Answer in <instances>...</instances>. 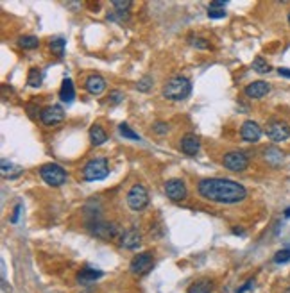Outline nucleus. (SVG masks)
Returning <instances> with one entry per match:
<instances>
[{"instance_id":"obj_18","label":"nucleus","mask_w":290,"mask_h":293,"mask_svg":"<svg viewBox=\"0 0 290 293\" xmlns=\"http://www.w3.org/2000/svg\"><path fill=\"white\" fill-rule=\"evenodd\" d=\"M59 98H61L63 102H74V98H76V89H74V82L70 79H65L61 84V89H59Z\"/></svg>"},{"instance_id":"obj_32","label":"nucleus","mask_w":290,"mask_h":293,"mask_svg":"<svg viewBox=\"0 0 290 293\" xmlns=\"http://www.w3.org/2000/svg\"><path fill=\"white\" fill-rule=\"evenodd\" d=\"M169 124H165V122H156V124L152 125V131L156 134H167L169 133Z\"/></svg>"},{"instance_id":"obj_31","label":"nucleus","mask_w":290,"mask_h":293,"mask_svg":"<svg viewBox=\"0 0 290 293\" xmlns=\"http://www.w3.org/2000/svg\"><path fill=\"white\" fill-rule=\"evenodd\" d=\"M208 16L213 18V20H219V18H226V11L220 7H208Z\"/></svg>"},{"instance_id":"obj_5","label":"nucleus","mask_w":290,"mask_h":293,"mask_svg":"<svg viewBox=\"0 0 290 293\" xmlns=\"http://www.w3.org/2000/svg\"><path fill=\"white\" fill-rule=\"evenodd\" d=\"M127 206L133 211H142L149 204V191L143 184H133L127 191Z\"/></svg>"},{"instance_id":"obj_41","label":"nucleus","mask_w":290,"mask_h":293,"mask_svg":"<svg viewBox=\"0 0 290 293\" xmlns=\"http://www.w3.org/2000/svg\"><path fill=\"white\" fill-rule=\"evenodd\" d=\"M285 293H290V288H287V290H285Z\"/></svg>"},{"instance_id":"obj_15","label":"nucleus","mask_w":290,"mask_h":293,"mask_svg":"<svg viewBox=\"0 0 290 293\" xmlns=\"http://www.w3.org/2000/svg\"><path fill=\"white\" fill-rule=\"evenodd\" d=\"M85 88L90 95H100L104 89H106V80H104V77L94 73V75H90L88 79H86Z\"/></svg>"},{"instance_id":"obj_7","label":"nucleus","mask_w":290,"mask_h":293,"mask_svg":"<svg viewBox=\"0 0 290 293\" xmlns=\"http://www.w3.org/2000/svg\"><path fill=\"white\" fill-rule=\"evenodd\" d=\"M222 164L228 170H231V172H244L249 166V157H247L246 152L233 150L228 152V154H224Z\"/></svg>"},{"instance_id":"obj_23","label":"nucleus","mask_w":290,"mask_h":293,"mask_svg":"<svg viewBox=\"0 0 290 293\" xmlns=\"http://www.w3.org/2000/svg\"><path fill=\"white\" fill-rule=\"evenodd\" d=\"M41 80H43V73L38 68H31L29 73H27V84L31 86V88H40Z\"/></svg>"},{"instance_id":"obj_8","label":"nucleus","mask_w":290,"mask_h":293,"mask_svg":"<svg viewBox=\"0 0 290 293\" xmlns=\"http://www.w3.org/2000/svg\"><path fill=\"white\" fill-rule=\"evenodd\" d=\"M154 265V259H152V254L151 252H142V254H136L133 259H131V272H133L134 276H145L149 270L152 268Z\"/></svg>"},{"instance_id":"obj_29","label":"nucleus","mask_w":290,"mask_h":293,"mask_svg":"<svg viewBox=\"0 0 290 293\" xmlns=\"http://www.w3.org/2000/svg\"><path fill=\"white\" fill-rule=\"evenodd\" d=\"M122 100H124V93H122L120 89H113V91H109V104L116 106V104H120Z\"/></svg>"},{"instance_id":"obj_40","label":"nucleus","mask_w":290,"mask_h":293,"mask_svg":"<svg viewBox=\"0 0 290 293\" xmlns=\"http://www.w3.org/2000/svg\"><path fill=\"white\" fill-rule=\"evenodd\" d=\"M287 20H289V25H290V13H289V16H287Z\"/></svg>"},{"instance_id":"obj_37","label":"nucleus","mask_w":290,"mask_h":293,"mask_svg":"<svg viewBox=\"0 0 290 293\" xmlns=\"http://www.w3.org/2000/svg\"><path fill=\"white\" fill-rule=\"evenodd\" d=\"M278 73L282 77H289L290 79V68H278Z\"/></svg>"},{"instance_id":"obj_33","label":"nucleus","mask_w":290,"mask_h":293,"mask_svg":"<svg viewBox=\"0 0 290 293\" xmlns=\"http://www.w3.org/2000/svg\"><path fill=\"white\" fill-rule=\"evenodd\" d=\"M190 43L193 45V47H197V49H208L210 45H208V41H204L202 38H192V41Z\"/></svg>"},{"instance_id":"obj_25","label":"nucleus","mask_w":290,"mask_h":293,"mask_svg":"<svg viewBox=\"0 0 290 293\" xmlns=\"http://www.w3.org/2000/svg\"><path fill=\"white\" fill-rule=\"evenodd\" d=\"M253 70L256 72V73H269V72L273 70V68H271V65H269L267 61H265L264 58H256L255 61H253Z\"/></svg>"},{"instance_id":"obj_3","label":"nucleus","mask_w":290,"mask_h":293,"mask_svg":"<svg viewBox=\"0 0 290 293\" xmlns=\"http://www.w3.org/2000/svg\"><path fill=\"white\" fill-rule=\"evenodd\" d=\"M109 175V163L106 157H95V159L88 161L83 168V179L86 182L102 181Z\"/></svg>"},{"instance_id":"obj_27","label":"nucleus","mask_w":290,"mask_h":293,"mask_svg":"<svg viewBox=\"0 0 290 293\" xmlns=\"http://www.w3.org/2000/svg\"><path fill=\"white\" fill-rule=\"evenodd\" d=\"M290 261V249H282L274 254V263L276 265H283V263Z\"/></svg>"},{"instance_id":"obj_17","label":"nucleus","mask_w":290,"mask_h":293,"mask_svg":"<svg viewBox=\"0 0 290 293\" xmlns=\"http://www.w3.org/2000/svg\"><path fill=\"white\" fill-rule=\"evenodd\" d=\"M104 274L100 270H95V268H83V270L77 274V283L79 285H92V283H95V281L98 279V277H102Z\"/></svg>"},{"instance_id":"obj_1","label":"nucleus","mask_w":290,"mask_h":293,"mask_svg":"<svg viewBox=\"0 0 290 293\" xmlns=\"http://www.w3.org/2000/svg\"><path fill=\"white\" fill-rule=\"evenodd\" d=\"M197 190L202 199L215 202V204H238L247 197L246 188L242 186L240 182L231 181V179H202Z\"/></svg>"},{"instance_id":"obj_21","label":"nucleus","mask_w":290,"mask_h":293,"mask_svg":"<svg viewBox=\"0 0 290 293\" xmlns=\"http://www.w3.org/2000/svg\"><path fill=\"white\" fill-rule=\"evenodd\" d=\"M213 292V281L210 279H201L193 283L190 288H188L187 293H211Z\"/></svg>"},{"instance_id":"obj_4","label":"nucleus","mask_w":290,"mask_h":293,"mask_svg":"<svg viewBox=\"0 0 290 293\" xmlns=\"http://www.w3.org/2000/svg\"><path fill=\"white\" fill-rule=\"evenodd\" d=\"M40 175H41V179L52 188H59L67 182V172H65V168L59 166L58 163L43 164L40 168Z\"/></svg>"},{"instance_id":"obj_38","label":"nucleus","mask_w":290,"mask_h":293,"mask_svg":"<svg viewBox=\"0 0 290 293\" xmlns=\"http://www.w3.org/2000/svg\"><path fill=\"white\" fill-rule=\"evenodd\" d=\"M233 232H235V234H244V231H242V229H237V227L233 229Z\"/></svg>"},{"instance_id":"obj_39","label":"nucleus","mask_w":290,"mask_h":293,"mask_svg":"<svg viewBox=\"0 0 290 293\" xmlns=\"http://www.w3.org/2000/svg\"><path fill=\"white\" fill-rule=\"evenodd\" d=\"M285 217H287V218H290V208H287V209H285Z\"/></svg>"},{"instance_id":"obj_16","label":"nucleus","mask_w":290,"mask_h":293,"mask_svg":"<svg viewBox=\"0 0 290 293\" xmlns=\"http://www.w3.org/2000/svg\"><path fill=\"white\" fill-rule=\"evenodd\" d=\"M140 243H142V234H140L136 229H129V231H125L124 234L120 236V245L125 247V249L134 250Z\"/></svg>"},{"instance_id":"obj_10","label":"nucleus","mask_w":290,"mask_h":293,"mask_svg":"<svg viewBox=\"0 0 290 293\" xmlns=\"http://www.w3.org/2000/svg\"><path fill=\"white\" fill-rule=\"evenodd\" d=\"M88 227H90V231H92V234H95L97 238H100V240H109V238H115V236L118 234V227H116L115 223H106V222L95 220V222H92Z\"/></svg>"},{"instance_id":"obj_24","label":"nucleus","mask_w":290,"mask_h":293,"mask_svg":"<svg viewBox=\"0 0 290 293\" xmlns=\"http://www.w3.org/2000/svg\"><path fill=\"white\" fill-rule=\"evenodd\" d=\"M18 45H20L22 49H25V50H32V49H36V47L40 45V40H38L36 36H22V38L18 40Z\"/></svg>"},{"instance_id":"obj_11","label":"nucleus","mask_w":290,"mask_h":293,"mask_svg":"<svg viewBox=\"0 0 290 293\" xmlns=\"http://www.w3.org/2000/svg\"><path fill=\"white\" fill-rule=\"evenodd\" d=\"M40 120L43 122V125L52 127V125H58L59 122L65 120V111H63V107L58 106V104L56 106H49L40 113Z\"/></svg>"},{"instance_id":"obj_6","label":"nucleus","mask_w":290,"mask_h":293,"mask_svg":"<svg viewBox=\"0 0 290 293\" xmlns=\"http://www.w3.org/2000/svg\"><path fill=\"white\" fill-rule=\"evenodd\" d=\"M265 133H267V136L273 140V142H276V143L285 142V140L290 138V125L283 120L273 118V120H269L267 125H265Z\"/></svg>"},{"instance_id":"obj_35","label":"nucleus","mask_w":290,"mask_h":293,"mask_svg":"<svg viewBox=\"0 0 290 293\" xmlns=\"http://www.w3.org/2000/svg\"><path fill=\"white\" fill-rule=\"evenodd\" d=\"M253 286H255V279H249V281H246V285H244V286H240V288L237 290V293H246L247 290H251V288H253Z\"/></svg>"},{"instance_id":"obj_34","label":"nucleus","mask_w":290,"mask_h":293,"mask_svg":"<svg viewBox=\"0 0 290 293\" xmlns=\"http://www.w3.org/2000/svg\"><path fill=\"white\" fill-rule=\"evenodd\" d=\"M20 213H22V204H16L13 209V215H11V218H9V222L11 223H16L18 222V217H20Z\"/></svg>"},{"instance_id":"obj_20","label":"nucleus","mask_w":290,"mask_h":293,"mask_svg":"<svg viewBox=\"0 0 290 293\" xmlns=\"http://www.w3.org/2000/svg\"><path fill=\"white\" fill-rule=\"evenodd\" d=\"M264 157L267 163H271L273 166H278L283 161V152L280 148H276V146H269V148L264 150Z\"/></svg>"},{"instance_id":"obj_14","label":"nucleus","mask_w":290,"mask_h":293,"mask_svg":"<svg viewBox=\"0 0 290 293\" xmlns=\"http://www.w3.org/2000/svg\"><path fill=\"white\" fill-rule=\"evenodd\" d=\"M201 148V140L197 138L195 134H185L181 138V150L185 152L187 155H195Z\"/></svg>"},{"instance_id":"obj_30","label":"nucleus","mask_w":290,"mask_h":293,"mask_svg":"<svg viewBox=\"0 0 290 293\" xmlns=\"http://www.w3.org/2000/svg\"><path fill=\"white\" fill-rule=\"evenodd\" d=\"M113 7H115L116 11H120V13H127V9L131 7V2L129 0H115V2H113Z\"/></svg>"},{"instance_id":"obj_22","label":"nucleus","mask_w":290,"mask_h":293,"mask_svg":"<svg viewBox=\"0 0 290 293\" xmlns=\"http://www.w3.org/2000/svg\"><path fill=\"white\" fill-rule=\"evenodd\" d=\"M65 45H67V40L58 36V38H52L50 40V50L56 58H63V54H65Z\"/></svg>"},{"instance_id":"obj_9","label":"nucleus","mask_w":290,"mask_h":293,"mask_svg":"<svg viewBox=\"0 0 290 293\" xmlns=\"http://www.w3.org/2000/svg\"><path fill=\"white\" fill-rule=\"evenodd\" d=\"M187 184L183 179H169L165 182V195L174 202H181L187 199Z\"/></svg>"},{"instance_id":"obj_19","label":"nucleus","mask_w":290,"mask_h":293,"mask_svg":"<svg viewBox=\"0 0 290 293\" xmlns=\"http://www.w3.org/2000/svg\"><path fill=\"white\" fill-rule=\"evenodd\" d=\"M106 140H107L106 131L98 124L92 125V129H90V142H92V145H95V146L102 145V143H106Z\"/></svg>"},{"instance_id":"obj_13","label":"nucleus","mask_w":290,"mask_h":293,"mask_svg":"<svg viewBox=\"0 0 290 293\" xmlns=\"http://www.w3.org/2000/svg\"><path fill=\"white\" fill-rule=\"evenodd\" d=\"M269 91H271V84L265 82V80H255V82H251V84L246 86V89H244L246 97H249V98H264Z\"/></svg>"},{"instance_id":"obj_28","label":"nucleus","mask_w":290,"mask_h":293,"mask_svg":"<svg viewBox=\"0 0 290 293\" xmlns=\"http://www.w3.org/2000/svg\"><path fill=\"white\" fill-rule=\"evenodd\" d=\"M138 91H149L152 88V77L151 75H143L142 79L138 80V84H136Z\"/></svg>"},{"instance_id":"obj_2","label":"nucleus","mask_w":290,"mask_h":293,"mask_svg":"<svg viewBox=\"0 0 290 293\" xmlns=\"http://www.w3.org/2000/svg\"><path fill=\"white\" fill-rule=\"evenodd\" d=\"M192 93V82L183 75H176L163 86V97L167 100H174V102H181L188 95Z\"/></svg>"},{"instance_id":"obj_26","label":"nucleus","mask_w":290,"mask_h":293,"mask_svg":"<svg viewBox=\"0 0 290 293\" xmlns=\"http://www.w3.org/2000/svg\"><path fill=\"white\" fill-rule=\"evenodd\" d=\"M118 131H120V134L124 136L125 140H133V142H140V136L136 133H134L133 129H131L127 124H120L118 125Z\"/></svg>"},{"instance_id":"obj_36","label":"nucleus","mask_w":290,"mask_h":293,"mask_svg":"<svg viewBox=\"0 0 290 293\" xmlns=\"http://www.w3.org/2000/svg\"><path fill=\"white\" fill-rule=\"evenodd\" d=\"M226 4H228L226 0H213V2L210 4V7H220V9H224V5H226Z\"/></svg>"},{"instance_id":"obj_12","label":"nucleus","mask_w":290,"mask_h":293,"mask_svg":"<svg viewBox=\"0 0 290 293\" xmlns=\"http://www.w3.org/2000/svg\"><path fill=\"white\" fill-rule=\"evenodd\" d=\"M240 136L244 142H249V143H258L260 138H262V129H260V125L253 120H247L242 124L240 127Z\"/></svg>"}]
</instances>
